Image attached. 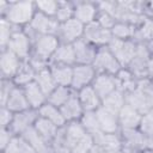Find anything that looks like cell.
<instances>
[{
	"label": "cell",
	"instance_id": "6da1fadb",
	"mask_svg": "<svg viewBox=\"0 0 153 153\" xmlns=\"http://www.w3.org/2000/svg\"><path fill=\"white\" fill-rule=\"evenodd\" d=\"M35 1H10L8 8L1 16L12 25L19 29L26 27L36 14Z\"/></svg>",
	"mask_w": 153,
	"mask_h": 153
},
{
	"label": "cell",
	"instance_id": "7a4b0ae2",
	"mask_svg": "<svg viewBox=\"0 0 153 153\" xmlns=\"http://www.w3.org/2000/svg\"><path fill=\"white\" fill-rule=\"evenodd\" d=\"M143 5L145 1L136 0H117V8L115 18L117 22L128 23L131 25H137L143 16Z\"/></svg>",
	"mask_w": 153,
	"mask_h": 153
},
{
	"label": "cell",
	"instance_id": "3957f363",
	"mask_svg": "<svg viewBox=\"0 0 153 153\" xmlns=\"http://www.w3.org/2000/svg\"><path fill=\"white\" fill-rule=\"evenodd\" d=\"M59 26H60V23L54 17H48L45 14L36 12L33 19L26 27H24V30L32 41L35 37L41 36V35H55L56 36Z\"/></svg>",
	"mask_w": 153,
	"mask_h": 153
},
{
	"label": "cell",
	"instance_id": "277c9868",
	"mask_svg": "<svg viewBox=\"0 0 153 153\" xmlns=\"http://www.w3.org/2000/svg\"><path fill=\"white\" fill-rule=\"evenodd\" d=\"M60 45V41L55 35H41L32 39L31 56L50 63V60Z\"/></svg>",
	"mask_w": 153,
	"mask_h": 153
},
{
	"label": "cell",
	"instance_id": "5b68a950",
	"mask_svg": "<svg viewBox=\"0 0 153 153\" xmlns=\"http://www.w3.org/2000/svg\"><path fill=\"white\" fill-rule=\"evenodd\" d=\"M106 47L115 55V57L117 59V61L122 67H128V65L131 62L133 57L135 56L137 49V44L133 39L122 41L114 37L111 38V41Z\"/></svg>",
	"mask_w": 153,
	"mask_h": 153
},
{
	"label": "cell",
	"instance_id": "8992f818",
	"mask_svg": "<svg viewBox=\"0 0 153 153\" xmlns=\"http://www.w3.org/2000/svg\"><path fill=\"white\" fill-rule=\"evenodd\" d=\"M92 66L94 67L97 73H105V74H110L114 76L122 68V66L120 65V62L117 61L115 55L109 50L108 47L98 48L96 59Z\"/></svg>",
	"mask_w": 153,
	"mask_h": 153
},
{
	"label": "cell",
	"instance_id": "52a82bcc",
	"mask_svg": "<svg viewBox=\"0 0 153 153\" xmlns=\"http://www.w3.org/2000/svg\"><path fill=\"white\" fill-rule=\"evenodd\" d=\"M6 49L14 53L22 61H26L30 59L32 53V41L24 29H17L13 32Z\"/></svg>",
	"mask_w": 153,
	"mask_h": 153
},
{
	"label": "cell",
	"instance_id": "ba28073f",
	"mask_svg": "<svg viewBox=\"0 0 153 153\" xmlns=\"http://www.w3.org/2000/svg\"><path fill=\"white\" fill-rule=\"evenodd\" d=\"M84 30H85V25L81 24L75 18H72V19L60 24L56 36H57L60 43L73 44L78 39L82 38Z\"/></svg>",
	"mask_w": 153,
	"mask_h": 153
},
{
	"label": "cell",
	"instance_id": "9c48e42d",
	"mask_svg": "<svg viewBox=\"0 0 153 153\" xmlns=\"http://www.w3.org/2000/svg\"><path fill=\"white\" fill-rule=\"evenodd\" d=\"M82 38L90 42L91 44H93L94 47L102 48L109 44V42L112 38V35L110 30L100 26L97 22H93V23L85 25Z\"/></svg>",
	"mask_w": 153,
	"mask_h": 153
},
{
	"label": "cell",
	"instance_id": "30bf717a",
	"mask_svg": "<svg viewBox=\"0 0 153 153\" xmlns=\"http://www.w3.org/2000/svg\"><path fill=\"white\" fill-rule=\"evenodd\" d=\"M152 57V50L142 44H137V49L135 53V56L133 57L131 62L128 65V69L137 78L142 79L147 76V66L149 62V59Z\"/></svg>",
	"mask_w": 153,
	"mask_h": 153
},
{
	"label": "cell",
	"instance_id": "8fae6325",
	"mask_svg": "<svg viewBox=\"0 0 153 153\" xmlns=\"http://www.w3.org/2000/svg\"><path fill=\"white\" fill-rule=\"evenodd\" d=\"M97 72L92 65H75L73 66V78L71 87L78 92L79 90L92 85Z\"/></svg>",
	"mask_w": 153,
	"mask_h": 153
},
{
	"label": "cell",
	"instance_id": "7c38bea8",
	"mask_svg": "<svg viewBox=\"0 0 153 153\" xmlns=\"http://www.w3.org/2000/svg\"><path fill=\"white\" fill-rule=\"evenodd\" d=\"M38 111L35 109H27L20 112H16L13 115L12 123L10 126V129L16 136L22 135L24 131H26L29 128L33 127L36 120L38 118Z\"/></svg>",
	"mask_w": 153,
	"mask_h": 153
},
{
	"label": "cell",
	"instance_id": "4fadbf2b",
	"mask_svg": "<svg viewBox=\"0 0 153 153\" xmlns=\"http://www.w3.org/2000/svg\"><path fill=\"white\" fill-rule=\"evenodd\" d=\"M98 12L99 10L97 6V1H87V0L74 1V18L84 25L96 22Z\"/></svg>",
	"mask_w": 153,
	"mask_h": 153
},
{
	"label": "cell",
	"instance_id": "5bb4252c",
	"mask_svg": "<svg viewBox=\"0 0 153 153\" xmlns=\"http://www.w3.org/2000/svg\"><path fill=\"white\" fill-rule=\"evenodd\" d=\"M22 62L23 61L14 53H12L10 49L1 50V54H0V73H1V78L13 80V78L16 76L18 69L20 68Z\"/></svg>",
	"mask_w": 153,
	"mask_h": 153
},
{
	"label": "cell",
	"instance_id": "9a60e30c",
	"mask_svg": "<svg viewBox=\"0 0 153 153\" xmlns=\"http://www.w3.org/2000/svg\"><path fill=\"white\" fill-rule=\"evenodd\" d=\"M94 145L105 153H118L123 148V141L120 133H99L93 136Z\"/></svg>",
	"mask_w": 153,
	"mask_h": 153
},
{
	"label": "cell",
	"instance_id": "2e32d148",
	"mask_svg": "<svg viewBox=\"0 0 153 153\" xmlns=\"http://www.w3.org/2000/svg\"><path fill=\"white\" fill-rule=\"evenodd\" d=\"M120 135L123 141V146L135 152H141L147 148V136L141 133L139 128L135 129H121Z\"/></svg>",
	"mask_w": 153,
	"mask_h": 153
},
{
	"label": "cell",
	"instance_id": "e0dca14e",
	"mask_svg": "<svg viewBox=\"0 0 153 153\" xmlns=\"http://www.w3.org/2000/svg\"><path fill=\"white\" fill-rule=\"evenodd\" d=\"M73 48L75 53V65H93L98 50L97 47H94L86 39L80 38L73 43Z\"/></svg>",
	"mask_w": 153,
	"mask_h": 153
},
{
	"label": "cell",
	"instance_id": "ac0fdd59",
	"mask_svg": "<svg viewBox=\"0 0 153 153\" xmlns=\"http://www.w3.org/2000/svg\"><path fill=\"white\" fill-rule=\"evenodd\" d=\"M133 41L136 44H142L153 50V19L143 17L136 25Z\"/></svg>",
	"mask_w": 153,
	"mask_h": 153
},
{
	"label": "cell",
	"instance_id": "d6986e66",
	"mask_svg": "<svg viewBox=\"0 0 153 153\" xmlns=\"http://www.w3.org/2000/svg\"><path fill=\"white\" fill-rule=\"evenodd\" d=\"M61 130H62V135H63V142H65V146L68 152L72 149V147L76 142H79L87 134L79 121L66 123L61 128Z\"/></svg>",
	"mask_w": 153,
	"mask_h": 153
},
{
	"label": "cell",
	"instance_id": "ffe728a7",
	"mask_svg": "<svg viewBox=\"0 0 153 153\" xmlns=\"http://www.w3.org/2000/svg\"><path fill=\"white\" fill-rule=\"evenodd\" d=\"M98 122L100 126V130L103 133H120V123H118V114L104 108L103 105L96 111Z\"/></svg>",
	"mask_w": 153,
	"mask_h": 153
},
{
	"label": "cell",
	"instance_id": "44dd1931",
	"mask_svg": "<svg viewBox=\"0 0 153 153\" xmlns=\"http://www.w3.org/2000/svg\"><path fill=\"white\" fill-rule=\"evenodd\" d=\"M91 86L94 88V91L97 92V94L100 97L102 100L117 90L115 76L105 73H97Z\"/></svg>",
	"mask_w": 153,
	"mask_h": 153
},
{
	"label": "cell",
	"instance_id": "7402d4cb",
	"mask_svg": "<svg viewBox=\"0 0 153 153\" xmlns=\"http://www.w3.org/2000/svg\"><path fill=\"white\" fill-rule=\"evenodd\" d=\"M76 94L84 111H97L102 106V99L91 85L79 90Z\"/></svg>",
	"mask_w": 153,
	"mask_h": 153
},
{
	"label": "cell",
	"instance_id": "603a6c76",
	"mask_svg": "<svg viewBox=\"0 0 153 153\" xmlns=\"http://www.w3.org/2000/svg\"><path fill=\"white\" fill-rule=\"evenodd\" d=\"M66 122H75V121H80L81 116L84 115V109L80 104V100L78 98L76 92L73 93V96L60 108Z\"/></svg>",
	"mask_w": 153,
	"mask_h": 153
},
{
	"label": "cell",
	"instance_id": "cb8c5ba5",
	"mask_svg": "<svg viewBox=\"0 0 153 153\" xmlns=\"http://www.w3.org/2000/svg\"><path fill=\"white\" fill-rule=\"evenodd\" d=\"M23 90H24L25 97H26L27 103L31 109L38 110L42 105H44L47 103V98H48L47 94L41 90V87L35 81L25 85L23 87Z\"/></svg>",
	"mask_w": 153,
	"mask_h": 153
},
{
	"label": "cell",
	"instance_id": "d4e9b609",
	"mask_svg": "<svg viewBox=\"0 0 153 153\" xmlns=\"http://www.w3.org/2000/svg\"><path fill=\"white\" fill-rule=\"evenodd\" d=\"M141 114L129 105H124L118 112V123L121 129H135L139 128L141 121Z\"/></svg>",
	"mask_w": 153,
	"mask_h": 153
},
{
	"label": "cell",
	"instance_id": "484cf974",
	"mask_svg": "<svg viewBox=\"0 0 153 153\" xmlns=\"http://www.w3.org/2000/svg\"><path fill=\"white\" fill-rule=\"evenodd\" d=\"M50 63L55 65H65V66H75V53L73 44H66V43H60L59 48L54 53ZM49 63V65H50Z\"/></svg>",
	"mask_w": 153,
	"mask_h": 153
},
{
	"label": "cell",
	"instance_id": "4316f807",
	"mask_svg": "<svg viewBox=\"0 0 153 153\" xmlns=\"http://www.w3.org/2000/svg\"><path fill=\"white\" fill-rule=\"evenodd\" d=\"M115 80H116L117 90L122 91L124 94L135 90L139 81V79L127 67H122L118 71V73L115 75Z\"/></svg>",
	"mask_w": 153,
	"mask_h": 153
},
{
	"label": "cell",
	"instance_id": "83f0119b",
	"mask_svg": "<svg viewBox=\"0 0 153 153\" xmlns=\"http://www.w3.org/2000/svg\"><path fill=\"white\" fill-rule=\"evenodd\" d=\"M4 106H6V108H7L8 110H11L13 114L30 109V105H29V103H27V99H26V97H25V93H24L23 87L16 86L14 90L12 91L10 98L7 99V102H6V104H5Z\"/></svg>",
	"mask_w": 153,
	"mask_h": 153
},
{
	"label": "cell",
	"instance_id": "f1b7e54d",
	"mask_svg": "<svg viewBox=\"0 0 153 153\" xmlns=\"http://www.w3.org/2000/svg\"><path fill=\"white\" fill-rule=\"evenodd\" d=\"M49 69L57 86H71L73 78V66L50 63Z\"/></svg>",
	"mask_w": 153,
	"mask_h": 153
},
{
	"label": "cell",
	"instance_id": "f546056e",
	"mask_svg": "<svg viewBox=\"0 0 153 153\" xmlns=\"http://www.w3.org/2000/svg\"><path fill=\"white\" fill-rule=\"evenodd\" d=\"M37 111H38V115L41 117H43V118L53 122L59 128L63 127L67 123L66 120H65V117H63V115H62V112H61V110H60V108H57L55 105H51L48 102L44 105H42Z\"/></svg>",
	"mask_w": 153,
	"mask_h": 153
},
{
	"label": "cell",
	"instance_id": "4dcf8cb0",
	"mask_svg": "<svg viewBox=\"0 0 153 153\" xmlns=\"http://www.w3.org/2000/svg\"><path fill=\"white\" fill-rule=\"evenodd\" d=\"M33 128L38 131V134L49 143V145H51V142H53V140L55 139V136H56V134H57V131H59V127L57 126H55L53 122H50V121H48V120H45V118H43V117H41V116H38V118L36 120V122H35V124H33Z\"/></svg>",
	"mask_w": 153,
	"mask_h": 153
},
{
	"label": "cell",
	"instance_id": "1f68e13d",
	"mask_svg": "<svg viewBox=\"0 0 153 153\" xmlns=\"http://www.w3.org/2000/svg\"><path fill=\"white\" fill-rule=\"evenodd\" d=\"M19 136L24 137V139L32 146V148H33L37 153H47V152L49 151V148H50V145L38 134V131H37L33 127L29 128L26 131H24V133H23L22 135H19Z\"/></svg>",
	"mask_w": 153,
	"mask_h": 153
},
{
	"label": "cell",
	"instance_id": "d6a6232c",
	"mask_svg": "<svg viewBox=\"0 0 153 153\" xmlns=\"http://www.w3.org/2000/svg\"><path fill=\"white\" fill-rule=\"evenodd\" d=\"M75 91L71 86H56L48 96L47 102L51 105L61 108L74 93Z\"/></svg>",
	"mask_w": 153,
	"mask_h": 153
},
{
	"label": "cell",
	"instance_id": "836d02e7",
	"mask_svg": "<svg viewBox=\"0 0 153 153\" xmlns=\"http://www.w3.org/2000/svg\"><path fill=\"white\" fill-rule=\"evenodd\" d=\"M35 76H36V71L26 60L22 62L20 68L18 69L16 76L13 78V82L19 87H24L25 85L35 81Z\"/></svg>",
	"mask_w": 153,
	"mask_h": 153
},
{
	"label": "cell",
	"instance_id": "e575fe53",
	"mask_svg": "<svg viewBox=\"0 0 153 153\" xmlns=\"http://www.w3.org/2000/svg\"><path fill=\"white\" fill-rule=\"evenodd\" d=\"M126 104L131 106L136 111H139L141 115H143V114H146L147 111L151 110L147 100L145 99V97L142 96V93L137 88L126 93Z\"/></svg>",
	"mask_w": 153,
	"mask_h": 153
},
{
	"label": "cell",
	"instance_id": "d590c367",
	"mask_svg": "<svg viewBox=\"0 0 153 153\" xmlns=\"http://www.w3.org/2000/svg\"><path fill=\"white\" fill-rule=\"evenodd\" d=\"M35 82L41 87V90L47 94V97L49 96V93L57 86L55 84V80L51 75V72L49 69V67L43 68L38 72H36V76H35Z\"/></svg>",
	"mask_w": 153,
	"mask_h": 153
},
{
	"label": "cell",
	"instance_id": "8d00e7d4",
	"mask_svg": "<svg viewBox=\"0 0 153 153\" xmlns=\"http://www.w3.org/2000/svg\"><path fill=\"white\" fill-rule=\"evenodd\" d=\"M79 122L81 123L85 131L91 136H96L99 133H102L96 111H85Z\"/></svg>",
	"mask_w": 153,
	"mask_h": 153
},
{
	"label": "cell",
	"instance_id": "74e56055",
	"mask_svg": "<svg viewBox=\"0 0 153 153\" xmlns=\"http://www.w3.org/2000/svg\"><path fill=\"white\" fill-rule=\"evenodd\" d=\"M102 105L104 108L118 114L121 111V109L126 105V94L122 91L116 90L102 100Z\"/></svg>",
	"mask_w": 153,
	"mask_h": 153
},
{
	"label": "cell",
	"instance_id": "f35d334b",
	"mask_svg": "<svg viewBox=\"0 0 153 153\" xmlns=\"http://www.w3.org/2000/svg\"><path fill=\"white\" fill-rule=\"evenodd\" d=\"M135 30H136L135 25L123 23V22H116V24L111 29V35L114 38H118L122 41H129L134 38Z\"/></svg>",
	"mask_w": 153,
	"mask_h": 153
},
{
	"label": "cell",
	"instance_id": "ab89813d",
	"mask_svg": "<svg viewBox=\"0 0 153 153\" xmlns=\"http://www.w3.org/2000/svg\"><path fill=\"white\" fill-rule=\"evenodd\" d=\"M17 29L19 27H16L5 18H0V49L1 50L7 48L10 39Z\"/></svg>",
	"mask_w": 153,
	"mask_h": 153
},
{
	"label": "cell",
	"instance_id": "60d3db41",
	"mask_svg": "<svg viewBox=\"0 0 153 153\" xmlns=\"http://www.w3.org/2000/svg\"><path fill=\"white\" fill-rule=\"evenodd\" d=\"M74 18V1H59L55 19L61 24Z\"/></svg>",
	"mask_w": 153,
	"mask_h": 153
},
{
	"label": "cell",
	"instance_id": "b9f144b4",
	"mask_svg": "<svg viewBox=\"0 0 153 153\" xmlns=\"http://www.w3.org/2000/svg\"><path fill=\"white\" fill-rule=\"evenodd\" d=\"M136 88L142 93V96L147 100L149 108L153 109V80H151L147 76L139 79Z\"/></svg>",
	"mask_w": 153,
	"mask_h": 153
},
{
	"label": "cell",
	"instance_id": "7bdbcfd3",
	"mask_svg": "<svg viewBox=\"0 0 153 153\" xmlns=\"http://www.w3.org/2000/svg\"><path fill=\"white\" fill-rule=\"evenodd\" d=\"M36 5V10L37 12L45 14L48 17H54L56 16L57 8H59V1L55 0H39V1H35Z\"/></svg>",
	"mask_w": 153,
	"mask_h": 153
},
{
	"label": "cell",
	"instance_id": "ee69618b",
	"mask_svg": "<svg viewBox=\"0 0 153 153\" xmlns=\"http://www.w3.org/2000/svg\"><path fill=\"white\" fill-rule=\"evenodd\" d=\"M93 148H94L93 136H91L90 134H86L79 142H76L72 147L69 153H92Z\"/></svg>",
	"mask_w": 153,
	"mask_h": 153
},
{
	"label": "cell",
	"instance_id": "f6af8a7d",
	"mask_svg": "<svg viewBox=\"0 0 153 153\" xmlns=\"http://www.w3.org/2000/svg\"><path fill=\"white\" fill-rule=\"evenodd\" d=\"M16 86L17 85L13 82V80L1 78V82H0V105L1 106H4L6 104L7 99L10 98V96Z\"/></svg>",
	"mask_w": 153,
	"mask_h": 153
},
{
	"label": "cell",
	"instance_id": "bcb514c9",
	"mask_svg": "<svg viewBox=\"0 0 153 153\" xmlns=\"http://www.w3.org/2000/svg\"><path fill=\"white\" fill-rule=\"evenodd\" d=\"M139 129L147 137L153 135V109L147 111L141 116V121L139 124Z\"/></svg>",
	"mask_w": 153,
	"mask_h": 153
},
{
	"label": "cell",
	"instance_id": "7dc6e473",
	"mask_svg": "<svg viewBox=\"0 0 153 153\" xmlns=\"http://www.w3.org/2000/svg\"><path fill=\"white\" fill-rule=\"evenodd\" d=\"M96 22H97L100 26H103V27H105V29H108V30L111 31V29L114 27V25L116 24L117 20H116L115 17H112L111 14H109V13H106V12H103V11H99Z\"/></svg>",
	"mask_w": 153,
	"mask_h": 153
},
{
	"label": "cell",
	"instance_id": "c3c4849f",
	"mask_svg": "<svg viewBox=\"0 0 153 153\" xmlns=\"http://www.w3.org/2000/svg\"><path fill=\"white\" fill-rule=\"evenodd\" d=\"M16 137V135L12 133L10 128H1L0 130V149H5L8 143Z\"/></svg>",
	"mask_w": 153,
	"mask_h": 153
},
{
	"label": "cell",
	"instance_id": "681fc988",
	"mask_svg": "<svg viewBox=\"0 0 153 153\" xmlns=\"http://www.w3.org/2000/svg\"><path fill=\"white\" fill-rule=\"evenodd\" d=\"M13 112L11 110H8L6 106H1L0 109V123H1V128H10L12 120H13Z\"/></svg>",
	"mask_w": 153,
	"mask_h": 153
},
{
	"label": "cell",
	"instance_id": "f907efd6",
	"mask_svg": "<svg viewBox=\"0 0 153 153\" xmlns=\"http://www.w3.org/2000/svg\"><path fill=\"white\" fill-rule=\"evenodd\" d=\"M17 142H18V146H19V149L22 153H37L32 146L22 136H17Z\"/></svg>",
	"mask_w": 153,
	"mask_h": 153
},
{
	"label": "cell",
	"instance_id": "816d5d0a",
	"mask_svg": "<svg viewBox=\"0 0 153 153\" xmlns=\"http://www.w3.org/2000/svg\"><path fill=\"white\" fill-rule=\"evenodd\" d=\"M1 153H22L18 146V142H17V136L8 143V146L5 149L1 151Z\"/></svg>",
	"mask_w": 153,
	"mask_h": 153
},
{
	"label": "cell",
	"instance_id": "f5cc1de1",
	"mask_svg": "<svg viewBox=\"0 0 153 153\" xmlns=\"http://www.w3.org/2000/svg\"><path fill=\"white\" fill-rule=\"evenodd\" d=\"M143 16L147 18L153 19V0L152 1H145L143 5Z\"/></svg>",
	"mask_w": 153,
	"mask_h": 153
},
{
	"label": "cell",
	"instance_id": "db71d44e",
	"mask_svg": "<svg viewBox=\"0 0 153 153\" xmlns=\"http://www.w3.org/2000/svg\"><path fill=\"white\" fill-rule=\"evenodd\" d=\"M147 78L153 80V55L149 59V62H148V66H147Z\"/></svg>",
	"mask_w": 153,
	"mask_h": 153
},
{
	"label": "cell",
	"instance_id": "11a10c76",
	"mask_svg": "<svg viewBox=\"0 0 153 153\" xmlns=\"http://www.w3.org/2000/svg\"><path fill=\"white\" fill-rule=\"evenodd\" d=\"M8 5H10V1L0 0V17L6 12V10L8 8Z\"/></svg>",
	"mask_w": 153,
	"mask_h": 153
},
{
	"label": "cell",
	"instance_id": "9f6ffc18",
	"mask_svg": "<svg viewBox=\"0 0 153 153\" xmlns=\"http://www.w3.org/2000/svg\"><path fill=\"white\" fill-rule=\"evenodd\" d=\"M147 148L151 149V151H153V135H151V136L147 137Z\"/></svg>",
	"mask_w": 153,
	"mask_h": 153
},
{
	"label": "cell",
	"instance_id": "6f0895ef",
	"mask_svg": "<svg viewBox=\"0 0 153 153\" xmlns=\"http://www.w3.org/2000/svg\"><path fill=\"white\" fill-rule=\"evenodd\" d=\"M118 153H139V152H135V151L129 149V148H127V147H124V146H123V148H122Z\"/></svg>",
	"mask_w": 153,
	"mask_h": 153
},
{
	"label": "cell",
	"instance_id": "680465c9",
	"mask_svg": "<svg viewBox=\"0 0 153 153\" xmlns=\"http://www.w3.org/2000/svg\"><path fill=\"white\" fill-rule=\"evenodd\" d=\"M47 153H67V152H63V151H59V149H55V148L50 147V148H49V151H48Z\"/></svg>",
	"mask_w": 153,
	"mask_h": 153
},
{
	"label": "cell",
	"instance_id": "91938a15",
	"mask_svg": "<svg viewBox=\"0 0 153 153\" xmlns=\"http://www.w3.org/2000/svg\"><path fill=\"white\" fill-rule=\"evenodd\" d=\"M92 153H105L104 151H102L100 148H98L96 145H94V148H93V151H92Z\"/></svg>",
	"mask_w": 153,
	"mask_h": 153
},
{
	"label": "cell",
	"instance_id": "94428289",
	"mask_svg": "<svg viewBox=\"0 0 153 153\" xmlns=\"http://www.w3.org/2000/svg\"><path fill=\"white\" fill-rule=\"evenodd\" d=\"M139 153H153V151H151V149L146 148V149H143V151H141V152H139Z\"/></svg>",
	"mask_w": 153,
	"mask_h": 153
},
{
	"label": "cell",
	"instance_id": "6125c7cd",
	"mask_svg": "<svg viewBox=\"0 0 153 153\" xmlns=\"http://www.w3.org/2000/svg\"><path fill=\"white\" fill-rule=\"evenodd\" d=\"M152 55H153V50H152Z\"/></svg>",
	"mask_w": 153,
	"mask_h": 153
}]
</instances>
